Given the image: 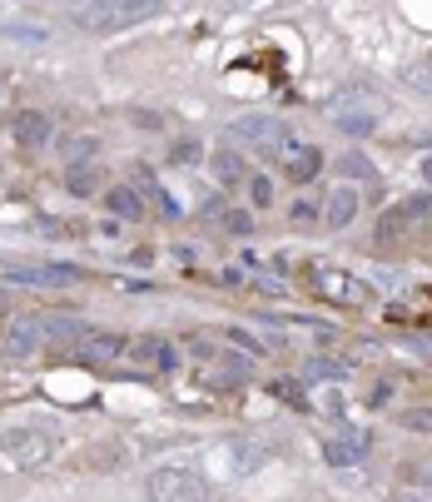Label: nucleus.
Returning <instances> with one entry per match:
<instances>
[{
	"label": "nucleus",
	"mask_w": 432,
	"mask_h": 502,
	"mask_svg": "<svg viewBox=\"0 0 432 502\" xmlns=\"http://www.w3.org/2000/svg\"><path fill=\"white\" fill-rule=\"evenodd\" d=\"M160 15V5H130V0H94V5H75V25L90 30V35H110V30H124L134 20Z\"/></svg>",
	"instance_id": "f257e3e1"
},
{
	"label": "nucleus",
	"mask_w": 432,
	"mask_h": 502,
	"mask_svg": "<svg viewBox=\"0 0 432 502\" xmlns=\"http://www.w3.org/2000/svg\"><path fill=\"white\" fill-rule=\"evenodd\" d=\"M144 497L150 502H209V483H204V473H189V467H154L144 477Z\"/></svg>",
	"instance_id": "f03ea898"
},
{
	"label": "nucleus",
	"mask_w": 432,
	"mask_h": 502,
	"mask_svg": "<svg viewBox=\"0 0 432 502\" xmlns=\"http://www.w3.org/2000/svg\"><path fill=\"white\" fill-rule=\"evenodd\" d=\"M0 457H5L10 467H20V473H30V467L55 457V433L50 428H10L0 437Z\"/></svg>",
	"instance_id": "7ed1b4c3"
},
{
	"label": "nucleus",
	"mask_w": 432,
	"mask_h": 502,
	"mask_svg": "<svg viewBox=\"0 0 432 502\" xmlns=\"http://www.w3.org/2000/svg\"><path fill=\"white\" fill-rule=\"evenodd\" d=\"M229 135H234L239 145H254V149H279V145H289V125L273 120V115H249V120H239Z\"/></svg>",
	"instance_id": "20e7f679"
},
{
	"label": "nucleus",
	"mask_w": 432,
	"mask_h": 502,
	"mask_svg": "<svg viewBox=\"0 0 432 502\" xmlns=\"http://www.w3.org/2000/svg\"><path fill=\"white\" fill-rule=\"evenodd\" d=\"M40 344H45V318H40V314H15L5 324V354L10 358L40 354Z\"/></svg>",
	"instance_id": "39448f33"
},
{
	"label": "nucleus",
	"mask_w": 432,
	"mask_h": 502,
	"mask_svg": "<svg viewBox=\"0 0 432 502\" xmlns=\"http://www.w3.org/2000/svg\"><path fill=\"white\" fill-rule=\"evenodd\" d=\"M10 135H15L20 149H45L50 135H55V125H50V115H40V110H20L15 120H10Z\"/></svg>",
	"instance_id": "423d86ee"
},
{
	"label": "nucleus",
	"mask_w": 432,
	"mask_h": 502,
	"mask_svg": "<svg viewBox=\"0 0 432 502\" xmlns=\"http://www.w3.org/2000/svg\"><path fill=\"white\" fill-rule=\"evenodd\" d=\"M323 110L333 115V120H343V115H383V100H378L373 90H343V95H333L329 105H323Z\"/></svg>",
	"instance_id": "0eeeda50"
},
{
	"label": "nucleus",
	"mask_w": 432,
	"mask_h": 502,
	"mask_svg": "<svg viewBox=\"0 0 432 502\" xmlns=\"http://www.w3.org/2000/svg\"><path fill=\"white\" fill-rule=\"evenodd\" d=\"M393 502H432V463H417L398 477Z\"/></svg>",
	"instance_id": "6e6552de"
},
{
	"label": "nucleus",
	"mask_w": 432,
	"mask_h": 502,
	"mask_svg": "<svg viewBox=\"0 0 432 502\" xmlns=\"http://www.w3.org/2000/svg\"><path fill=\"white\" fill-rule=\"evenodd\" d=\"M313 284H319V294H329V298H348V304H363V298H368V288H363V284H353L343 269H319V274H313Z\"/></svg>",
	"instance_id": "1a4fd4ad"
},
{
	"label": "nucleus",
	"mask_w": 432,
	"mask_h": 502,
	"mask_svg": "<svg viewBox=\"0 0 432 502\" xmlns=\"http://www.w3.org/2000/svg\"><path fill=\"white\" fill-rule=\"evenodd\" d=\"M358 205H363V199H358V189H333L329 195V205H323V224H329V229H343V224H353L358 219Z\"/></svg>",
	"instance_id": "9d476101"
},
{
	"label": "nucleus",
	"mask_w": 432,
	"mask_h": 502,
	"mask_svg": "<svg viewBox=\"0 0 432 502\" xmlns=\"http://www.w3.org/2000/svg\"><path fill=\"white\" fill-rule=\"evenodd\" d=\"M124 348H130V358L144 363V368H174V348L164 344V338H134V344H124Z\"/></svg>",
	"instance_id": "9b49d317"
},
{
	"label": "nucleus",
	"mask_w": 432,
	"mask_h": 502,
	"mask_svg": "<svg viewBox=\"0 0 432 502\" xmlns=\"http://www.w3.org/2000/svg\"><path fill=\"white\" fill-rule=\"evenodd\" d=\"M283 175H289L293 185H309V179L319 175V149H313V145H293L289 159H283Z\"/></svg>",
	"instance_id": "f8f14e48"
},
{
	"label": "nucleus",
	"mask_w": 432,
	"mask_h": 502,
	"mask_svg": "<svg viewBox=\"0 0 432 502\" xmlns=\"http://www.w3.org/2000/svg\"><path fill=\"white\" fill-rule=\"evenodd\" d=\"M363 447H368V437H358V433H348V437H329V443H323V457H329L333 467H353L358 457H363Z\"/></svg>",
	"instance_id": "ddd939ff"
},
{
	"label": "nucleus",
	"mask_w": 432,
	"mask_h": 502,
	"mask_svg": "<svg viewBox=\"0 0 432 502\" xmlns=\"http://www.w3.org/2000/svg\"><path fill=\"white\" fill-rule=\"evenodd\" d=\"M45 338H55V344H80V338H90V328L80 324L75 314H50L45 318Z\"/></svg>",
	"instance_id": "4468645a"
},
{
	"label": "nucleus",
	"mask_w": 432,
	"mask_h": 502,
	"mask_svg": "<svg viewBox=\"0 0 432 502\" xmlns=\"http://www.w3.org/2000/svg\"><path fill=\"white\" fill-rule=\"evenodd\" d=\"M124 354V344L114 334H90L85 344H80V358L85 363H110V358H120Z\"/></svg>",
	"instance_id": "2eb2a0df"
},
{
	"label": "nucleus",
	"mask_w": 432,
	"mask_h": 502,
	"mask_svg": "<svg viewBox=\"0 0 432 502\" xmlns=\"http://www.w3.org/2000/svg\"><path fill=\"white\" fill-rule=\"evenodd\" d=\"M104 205H110V215H120V219H140V215H144L140 195H134L130 185H114L110 195H104Z\"/></svg>",
	"instance_id": "dca6fc26"
},
{
	"label": "nucleus",
	"mask_w": 432,
	"mask_h": 502,
	"mask_svg": "<svg viewBox=\"0 0 432 502\" xmlns=\"http://www.w3.org/2000/svg\"><path fill=\"white\" fill-rule=\"evenodd\" d=\"M348 368H353V363H343V358H323V354H313L309 363H303V373H309L313 383H319V378H348Z\"/></svg>",
	"instance_id": "f3484780"
},
{
	"label": "nucleus",
	"mask_w": 432,
	"mask_h": 502,
	"mask_svg": "<svg viewBox=\"0 0 432 502\" xmlns=\"http://www.w3.org/2000/svg\"><path fill=\"white\" fill-rule=\"evenodd\" d=\"M70 189H75V195H94V189H100V175H94L90 165H70Z\"/></svg>",
	"instance_id": "a211bd4d"
},
{
	"label": "nucleus",
	"mask_w": 432,
	"mask_h": 502,
	"mask_svg": "<svg viewBox=\"0 0 432 502\" xmlns=\"http://www.w3.org/2000/svg\"><path fill=\"white\" fill-rule=\"evenodd\" d=\"M214 169H219L224 185H239V179H244V159L239 155H214Z\"/></svg>",
	"instance_id": "6ab92c4d"
},
{
	"label": "nucleus",
	"mask_w": 432,
	"mask_h": 502,
	"mask_svg": "<svg viewBox=\"0 0 432 502\" xmlns=\"http://www.w3.org/2000/svg\"><path fill=\"white\" fill-rule=\"evenodd\" d=\"M339 169H343L348 179H378V169L368 165L363 155H343V159H339Z\"/></svg>",
	"instance_id": "aec40b11"
},
{
	"label": "nucleus",
	"mask_w": 432,
	"mask_h": 502,
	"mask_svg": "<svg viewBox=\"0 0 432 502\" xmlns=\"http://www.w3.org/2000/svg\"><path fill=\"white\" fill-rule=\"evenodd\" d=\"M65 149H70V165H90V159H94V140H90V135H85V140H80V135H75V140H65Z\"/></svg>",
	"instance_id": "412c9836"
},
{
	"label": "nucleus",
	"mask_w": 432,
	"mask_h": 502,
	"mask_svg": "<svg viewBox=\"0 0 432 502\" xmlns=\"http://www.w3.org/2000/svg\"><path fill=\"white\" fill-rule=\"evenodd\" d=\"M249 195H254V205H259V209H269V205H273V179L254 175V179H249Z\"/></svg>",
	"instance_id": "4be33fe9"
},
{
	"label": "nucleus",
	"mask_w": 432,
	"mask_h": 502,
	"mask_svg": "<svg viewBox=\"0 0 432 502\" xmlns=\"http://www.w3.org/2000/svg\"><path fill=\"white\" fill-rule=\"evenodd\" d=\"M273 393H279L283 403H293V408H309V403H303V393H299V383H293V378H279V383H273Z\"/></svg>",
	"instance_id": "5701e85b"
},
{
	"label": "nucleus",
	"mask_w": 432,
	"mask_h": 502,
	"mask_svg": "<svg viewBox=\"0 0 432 502\" xmlns=\"http://www.w3.org/2000/svg\"><path fill=\"white\" fill-rule=\"evenodd\" d=\"M403 209H388V215L383 219H378V234H383V239H393V234H403Z\"/></svg>",
	"instance_id": "b1692460"
},
{
	"label": "nucleus",
	"mask_w": 432,
	"mask_h": 502,
	"mask_svg": "<svg viewBox=\"0 0 432 502\" xmlns=\"http://www.w3.org/2000/svg\"><path fill=\"white\" fill-rule=\"evenodd\" d=\"M423 215H432V195H413L403 205V219H423Z\"/></svg>",
	"instance_id": "393cba45"
},
{
	"label": "nucleus",
	"mask_w": 432,
	"mask_h": 502,
	"mask_svg": "<svg viewBox=\"0 0 432 502\" xmlns=\"http://www.w3.org/2000/svg\"><path fill=\"white\" fill-rule=\"evenodd\" d=\"M10 35H15L20 45H40V40H45V25H10Z\"/></svg>",
	"instance_id": "a878e982"
},
{
	"label": "nucleus",
	"mask_w": 432,
	"mask_h": 502,
	"mask_svg": "<svg viewBox=\"0 0 432 502\" xmlns=\"http://www.w3.org/2000/svg\"><path fill=\"white\" fill-rule=\"evenodd\" d=\"M229 229H234V234H249V229H254V219H249V215H239V209H234V215H229Z\"/></svg>",
	"instance_id": "bb28decb"
},
{
	"label": "nucleus",
	"mask_w": 432,
	"mask_h": 502,
	"mask_svg": "<svg viewBox=\"0 0 432 502\" xmlns=\"http://www.w3.org/2000/svg\"><path fill=\"white\" fill-rule=\"evenodd\" d=\"M407 428H432V413H403Z\"/></svg>",
	"instance_id": "cd10ccee"
},
{
	"label": "nucleus",
	"mask_w": 432,
	"mask_h": 502,
	"mask_svg": "<svg viewBox=\"0 0 432 502\" xmlns=\"http://www.w3.org/2000/svg\"><path fill=\"white\" fill-rule=\"evenodd\" d=\"M319 215V209H313V199H299V205H293V219H313Z\"/></svg>",
	"instance_id": "c85d7f7f"
}]
</instances>
